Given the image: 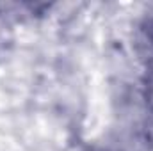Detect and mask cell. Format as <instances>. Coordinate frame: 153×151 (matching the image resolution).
Returning a JSON list of instances; mask_svg holds the SVG:
<instances>
[{
	"mask_svg": "<svg viewBox=\"0 0 153 151\" xmlns=\"http://www.w3.org/2000/svg\"><path fill=\"white\" fill-rule=\"evenodd\" d=\"M135 50L141 57V61L153 70V16L146 18L139 27L135 34Z\"/></svg>",
	"mask_w": 153,
	"mask_h": 151,
	"instance_id": "obj_1",
	"label": "cell"
}]
</instances>
